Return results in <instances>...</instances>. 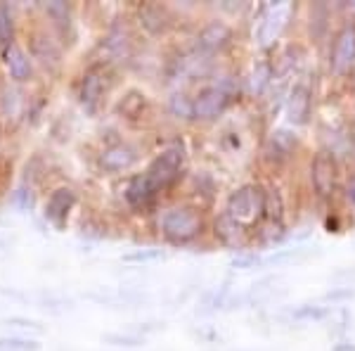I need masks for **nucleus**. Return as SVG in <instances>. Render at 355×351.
I'll return each mask as SVG.
<instances>
[{
    "mask_svg": "<svg viewBox=\"0 0 355 351\" xmlns=\"http://www.w3.org/2000/svg\"><path fill=\"white\" fill-rule=\"evenodd\" d=\"M225 214L239 226H251L266 216V193L259 186H242L227 197Z\"/></svg>",
    "mask_w": 355,
    "mask_h": 351,
    "instance_id": "nucleus-1",
    "label": "nucleus"
},
{
    "mask_svg": "<svg viewBox=\"0 0 355 351\" xmlns=\"http://www.w3.org/2000/svg\"><path fill=\"white\" fill-rule=\"evenodd\" d=\"M162 233L168 243L185 245L202 233V216L190 206H173L162 216Z\"/></svg>",
    "mask_w": 355,
    "mask_h": 351,
    "instance_id": "nucleus-2",
    "label": "nucleus"
},
{
    "mask_svg": "<svg viewBox=\"0 0 355 351\" xmlns=\"http://www.w3.org/2000/svg\"><path fill=\"white\" fill-rule=\"evenodd\" d=\"M182 169H185V152H182V147H168L147 166L145 176L152 183V188L157 193H162V190H168L180 181Z\"/></svg>",
    "mask_w": 355,
    "mask_h": 351,
    "instance_id": "nucleus-3",
    "label": "nucleus"
},
{
    "mask_svg": "<svg viewBox=\"0 0 355 351\" xmlns=\"http://www.w3.org/2000/svg\"><path fill=\"white\" fill-rule=\"evenodd\" d=\"M227 102H230V90L225 85H211L204 88L202 93L194 97V119L199 122H211V119L220 117L225 112Z\"/></svg>",
    "mask_w": 355,
    "mask_h": 351,
    "instance_id": "nucleus-4",
    "label": "nucleus"
},
{
    "mask_svg": "<svg viewBox=\"0 0 355 351\" xmlns=\"http://www.w3.org/2000/svg\"><path fill=\"white\" fill-rule=\"evenodd\" d=\"M289 15H291L289 3H277V5H272V8H268V13L263 15V19L259 24V33H256L263 48H268V45H272L277 41L282 28L287 26Z\"/></svg>",
    "mask_w": 355,
    "mask_h": 351,
    "instance_id": "nucleus-5",
    "label": "nucleus"
},
{
    "mask_svg": "<svg viewBox=\"0 0 355 351\" xmlns=\"http://www.w3.org/2000/svg\"><path fill=\"white\" fill-rule=\"evenodd\" d=\"M313 188L320 197H329L336 188V162L329 152H318L311 166Z\"/></svg>",
    "mask_w": 355,
    "mask_h": 351,
    "instance_id": "nucleus-6",
    "label": "nucleus"
},
{
    "mask_svg": "<svg viewBox=\"0 0 355 351\" xmlns=\"http://www.w3.org/2000/svg\"><path fill=\"white\" fill-rule=\"evenodd\" d=\"M353 65H355V24H346L334 41L331 69H334V74H346Z\"/></svg>",
    "mask_w": 355,
    "mask_h": 351,
    "instance_id": "nucleus-7",
    "label": "nucleus"
},
{
    "mask_svg": "<svg viewBox=\"0 0 355 351\" xmlns=\"http://www.w3.org/2000/svg\"><path fill=\"white\" fill-rule=\"evenodd\" d=\"M76 204V193L71 188H57L45 202V218L53 223L55 228L67 226V216L71 211V206Z\"/></svg>",
    "mask_w": 355,
    "mask_h": 351,
    "instance_id": "nucleus-8",
    "label": "nucleus"
},
{
    "mask_svg": "<svg viewBox=\"0 0 355 351\" xmlns=\"http://www.w3.org/2000/svg\"><path fill=\"white\" fill-rule=\"evenodd\" d=\"M135 162H137V149L133 145H125V142L107 147L100 154V166L105 171H110V174H119V171L130 169Z\"/></svg>",
    "mask_w": 355,
    "mask_h": 351,
    "instance_id": "nucleus-9",
    "label": "nucleus"
},
{
    "mask_svg": "<svg viewBox=\"0 0 355 351\" xmlns=\"http://www.w3.org/2000/svg\"><path fill=\"white\" fill-rule=\"evenodd\" d=\"M232 38V31L227 24L223 22H211L202 28V33L197 36V48L202 53H216V50H223Z\"/></svg>",
    "mask_w": 355,
    "mask_h": 351,
    "instance_id": "nucleus-10",
    "label": "nucleus"
},
{
    "mask_svg": "<svg viewBox=\"0 0 355 351\" xmlns=\"http://www.w3.org/2000/svg\"><path fill=\"white\" fill-rule=\"evenodd\" d=\"M308 114H311V90L299 83V85H294V90L289 93L287 119L294 126H301L308 122Z\"/></svg>",
    "mask_w": 355,
    "mask_h": 351,
    "instance_id": "nucleus-11",
    "label": "nucleus"
},
{
    "mask_svg": "<svg viewBox=\"0 0 355 351\" xmlns=\"http://www.w3.org/2000/svg\"><path fill=\"white\" fill-rule=\"evenodd\" d=\"M154 197H157V190L152 188V183L147 181L145 174L135 176L133 181L128 183V188H125V199H128V204L133 206V209H145Z\"/></svg>",
    "mask_w": 355,
    "mask_h": 351,
    "instance_id": "nucleus-12",
    "label": "nucleus"
},
{
    "mask_svg": "<svg viewBox=\"0 0 355 351\" xmlns=\"http://www.w3.org/2000/svg\"><path fill=\"white\" fill-rule=\"evenodd\" d=\"M5 67H8L10 76L15 79V81H26V79H31V60L24 55V50L19 48V45H8L5 48Z\"/></svg>",
    "mask_w": 355,
    "mask_h": 351,
    "instance_id": "nucleus-13",
    "label": "nucleus"
},
{
    "mask_svg": "<svg viewBox=\"0 0 355 351\" xmlns=\"http://www.w3.org/2000/svg\"><path fill=\"white\" fill-rule=\"evenodd\" d=\"M216 238L227 247H242L244 245V226H239L234 218L227 214H220L216 218Z\"/></svg>",
    "mask_w": 355,
    "mask_h": 351,
    "instance_id": "nucleus-14",
    "label": "nucleus"
},
{
    "mask_svg": "<svg viewBox=\"0 0 355 351\" xmlns=\"http://www.w3.org/2000/svg\"><path fill=\"white\" fill-rule=\"evenodd\" d=\"M294 147H296V138H291V133H287V131H277V133H272V138L268 140L266 154H268V159H275V162L279 164L294 152Z\"/></svg>",
    "mask_w": 355,
    "mask_h": 351,
    "instance_id": "nucleus-15",
    "label": "nucleus"
},
{
    "mask_svg": "<svg viewBox=\"0 0 355 351\" xmlns=\"http://www.w3.org/2000/svg\"><path fill=\"white\" fill-rule=\"evenodd\" d=\"M102 90H105V81H102V74L97 69H90L83 76V85H81V100L88 109H95V105L100 102Z\"/></svg>",
    "mask_w": 355,
    "mask_h": 351,
    "instance_id": "nucleus-16",
    "label": "nucleus"
},
{
    "mask_svg": "<svg viewBox=\"0 0 355 351\" xmlns=\"http://www.w3.org/2000/svg\"><path fill=\"white\" fill-rule=\"evenodd\" d=\"M140 22H142V26L152 33H162L164 28L168 26V17H166V13L159 5H145V8L140 10Z\"/></svg>",
    "mask_w": 355,
    "mask_h": 351,
    "instance_id": "nucleus-17",
    "label": "nucleus"
},
{
    "mask_svg": "<svg viewBox=\"0 0 355 351\" xmlns=\"http://www.w3.org/2000/svg\"><path fill=\"white\" fill-rule=\"evenodd\" d=\"M107 50L114 55V57H128V50H130V36L125 31V26L121 24H114L110 36H107Z\"/></svg>",
    "mask_w": 355,
    "mask_h": 351,
    "instance_id": "nucleus-18",
    "label": "nucleus"
},
{
    "mask_svg": "<svg viewBox=\"0 0 355 351\" xmlns=\"http://www.w3.org/2000/svg\"><path fill=\"white\" fill-rule=\"evenodd\" d=\"M33 53H36V57L43 62V65H57V60H60V50H57V45L45 36L33 38Z\"/></svg>",
    "mask_w": 355,
    "mask_h": 351,
    "instance_id": "nucleus-19",
    "label": "nucleus"
},
{
    "mask_svg": "<svg viewBox=\"0 0 355 351\" xmlns=\"http://www.w3.org/2000/svg\"><path fill=\"white\" fill-rule=\"evenodd\" d=\"M282 211H284V204H282V195L277 190H268L266 193V218L270 223H282Z\"/></svg>",
    "mask_w": 355,
    "mask_h": 351,
    "instance_id": "nucleus-20",
    "label": "nucleus"
},
{
    "mask_svg": "<svg viewBox=\"0 0 355 351\" xmlns=\"http://www.w3.org/2000/svg\"><path fill=\"white\" fill-rule=\"evenodd\" d=\"M119 109H121V112L128 119L140 117L142 109H145V95H140V93H135V90H130V93L125 95L121 102H119Z\"/></svg>",
    "mask_w": 355,
    "mask_h": 351,
    "instance_id": "nucleus-21",
    "label": "nucleus"
},
{
    "mask_svg": "<svg viewBox=\"0 0 355 351\" xmlns=\"http://www.w3.org/2000/svg\"><path fill=\"white\" fill-rule=\"evenodd\" d=\"M168 107H171V112H173V117H178V119L194 117V100H190V97L182 95V93H175L171 97Z\"/></svg>",
    "mask_w": 355,
    "mask_h": 351,
    "instance_id": "nucleus-22",
    "label": "nucleus"
},
{
    "mask_svg": "<svg viewBox=\"0 0 355 351\" xmlns=\"http://www.w3.org/2000/svg\"><path fill=\"white\" fill-rule=\"evenodd\" d=\"M270 79H272V69H270V65L261 62V65L254 69V76H251V93H254V95H261L263 90L268 88Z\"/></svg>",
    "mask_w": 355,
    "mask_h": 351,
    "instance_id": "nucleus-23",
    "label": "nucleus"
},
{
    "mask_svg": "<svg viewBox=\"0 0 355 351\" xmlns=\"http://www.w3.org/2000/svg\"><path fill=\"white\" fill-rule=\"evenodd\" d=\"M12 15H10V8L5 3H0V43L8 48L12 45Z\"/></svg>",
    "mask_w": 355,
    "mask_h": 351,
    "instance_id": "nucleus-24",
    "label": "nucleus"
},
{
    "mask_svg": "<svg viewBox=\"0 0 355 351\" xmlns=\"http://www.w3.org/2000/svg\"><path fill=\"white\" fill-rule=\"evenodd\" d=\"M38 342H28V339H0V351H38Z\"/></svg>",
    "mask_w": 355,
    "mask_h": 351,
    "instance_id": "nucleus-25",
    "label": "nucleus"
},
{
    "mask_svg": "<svg viewBox=\"0 0 355 351\" xmlns=\"http://www.w3.org/2000/svg\"><path fill=\"white\" fill-rule=\"evenodd\" d=\"M48 15L57 22V26H62V28L69 26V5L67 3H60V0H57V3H50Z\"/></svg>",
    "mask_w": 355,
    "mask_h": 351,
    "instance_id": "nucleus-26",
    "label": "nucleus"
},
{
    "mask_svg": "<svg viewBox=\"0 0 355 351\" xmlns=\"http://www.w3.org/2000/svg\"><path fill=\"white\" fill-rule=\"evenodd\" d=\"M296 318H322L324 311L318 309V307H308V309H301V311H294Z\"/></svg>",
    "mask_w": 355,
    "mask_h": 351,
    "instance_id": "nucleus-27",
    "label": "nucleus"
},
{
    "mask_svg": "<svg viewBox=\"0 0 355 351\" xmlns=\"http://www.w3.org/2000/svg\"><path fill=\"white\" fill-rule=\"evenodd\" d=\"M107 342H119V344H128V347H133V344H140V339H137V337H121V335H110V337H107Z\"/></svg>",
    "mask_w": 355,
    "mask_h": 351,
    "instance_id": "nucleus-28",
    "label": "nucleus"
},
{
    "mask_svg": "<svg viewBox=\"0 0 355 351\" xmlns=\"http://www.w3.org/2000/svg\"><path fill=\"white\" fill-rule=\"evenodd\" d=\"M348 197H351L353 202H355V181L351 183V186H348Z\"/></svg>",
    "mask_w": 355,
    "mask_h": 351,
    "instance_id": "nucleus-29",
    "label": "nucleus"
}]
</instances>
